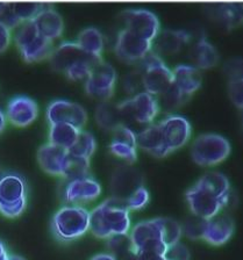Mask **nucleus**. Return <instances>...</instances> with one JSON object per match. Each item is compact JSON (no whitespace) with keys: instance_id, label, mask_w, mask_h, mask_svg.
I'll return each mask as SVG.
<instances>
[{"instance_id":"nucleus-45","label":"nucleus","mask_w":243,"mask_h":260,"mask_svg":"<svg viewBox=\"0 0 243 260\" xmlns=\"http://www.w3.org/2000/svg\"><path fill=\"white\" fill-rule=\"evenodd\" d=\"M13 39L12 36V30L5 24L0 22V54L5 52L7 48L10 47L11 41Z\"/></svg>"},{"instance_id":"nucleus-27","label":"nucleus","mask_w":243,"mask_h":260,"mask_svg":"<svg viewBox=\"0 0 243 260\" xmlns=\"http://www.w3.org/2000/svg\"><path fill=\"white\" fill-rule=\"evenodd\" d=\"M76 43L86 52L95 58L103 59V52L105 49V39L99 29L95 27L85 28L79 32Z\"/></svg>"},{"instance_id":"nucleus-35","label":"nucleus","mask_w":243,"mask_h":260,"mask_svg":"<svg viewBox=\"0 0 243 260\" xmlns=\"http://www.w3.org/2000/svg\"><path fill=\"white\" fill-rule=\"evenodd\" d=\"M46 4L36 3H13L15 15L18 16L20 22L32 21L40 12L43 10Z\"/></svg>"},{"instance_id":"nucleus-12","label":"nucleus","mask_w":243,"mask_h":260,"mask_svg":"<svg viewBox=\"0 0 243 260\" xmlns=\"http://www.w3.org/2000/svg\"><path fill=\"white\" fill-rule=\"evenodd\" d=\"M159 124L169 153L184 148L191 140L192 125L190 121L180 114H170Z\"/></svg>"},{"instance_id":"nucleus-22","label":"nucleus","mask_w":243,"mask_h":260,"mask_svg":"<svg viewBox=\"0 0 243 260\" xmlns=\"http://www.w3.org/2000/svg\"><path fill=\"white\" fill-rule=\"evenodd\" d=\"M136 145L137 149L143 150L156 158H164L170 154L159 123L149 124L137 133Z\"/></svg>"},{"instance_id":"nucleus-32","label":"nucleus","mask_w":243,"mask_h":260,"mask_svg":"<svg viewBox=\"0 0 243 260\" xmlns=\"http://www.w3.org/2000/svg\"><path fill=\"white\" fill-rule=\"evenodd\" d=\"M97 150V140L92 133L86 130H80L78 137L75 142L72 148L69 150V153L75 154V156L84 157L87 159H91V157L95 154Z\"/></svg>"},{"instance_id":"nucleus-38","label":"nucleus","mask_w":243,"mask_h":260,"mask_svg":"<svg viewBox=\"0 0 243 260\" xmlns=\"http://www.w3.org/2000/svg\"><path fill=\"white\" fill-rule=\"evenodd\" d=\"M150 200V194L144 186H141L137 188L135 192H133L129 195L126 200V205L129 211H136L143 209Z\"/></svg>"},{"instance_id":"nucleus-44","label":"nucleus","mask_w":243,"mask_h":260,"mask_svg":"<svg viewBox=\"0 0 243 260\" xmlns=\"http://www.w3.org/2000/svg\"><path fill=\"white\" fill-rule=\"evenodd\" d=\"M125 87H126V89L129 93H135L140 87H143L142 71H141L140 69L139 70L129 73V75L126 77V79H125Z\"/></svg>"},{"instance_id":"nucleus-48","label":"nucleus","mask_w":243,"mask_h":260,"mask_svg":"<svg viewBox=\"0 0 243 260\" xmlns=\"http://www.w3.org/2000/svg\"><path fill=\"white\" fill-rule=\"evenodd\" d=\"M91 260H116V259L109 253H99L95 255Z\"/></svg>"},{"instance_id":"nucleus-46","label":"nucleus","mask_w":243,"mask_h":260,"mask_svg":"<svg viewBox=\"0 0 243 260\" xmlns=\"http://www.w3.org/2000/svg\"><path fill=\"white\" fill-rule=\"evenodd\" d=\"M137 260H168L164 254L157 253H137Z\"/></svg>"},{"instance_id":"nucleus-5","label":"nucleus","mask_w":243,"mask_h":260,"mask_svg":"<svg viewBox=\"0 0 243 260\" xmlns=\"http://www.w3.org/2000/svg\"><path fill=\"white\" fill-rule=\"evenodd\" d=\"M232 151V145L225 136L214 133L201 134L191 145V158L197 165L216 166L225 161Z\"/></svg>"},{"instance_id":"nucleus-50","label":"nucleus","mask_w":243,"mask_h":260,"mask_svg":"<svg viewBox=\"0 0 243 260\" xmlns=\"http://www.w3.org/2000/svg\"><path fill=\"white\" fill-rule=\"evenodd\" d=\"M10 260H26V259H23L22 257H20V255L11 254V255H10Z\"/></svg>"},{"instance_id":"nucleus-36","label":"nucleus","mask_w":243,"mask_h":260,"mask_svg":"<svg viewBox=\"0 0 243 260\" xmlns=\"http://www.w3.org/2000/svg\"><path fill=\"white\" fill-rule=\"evenodd\" d=\"M206 224V219L199 218L192 215L191 217L188 218L185 223L181 225V230L186 237L196 241V239H202V234H204Z\"/></svg>"},{"instance_id":"nucleus-3","label":"nucleus","mask_w":243,"mask_h":260,"mask_svg":"<svg viewBox=\"0 0 243 260\" xmlns=\"http://www.w3.org/2000/svg\"><path fill=\"white\" fill-rule=\"evenodd\" d=\"M13 40L27 63H36L50 58L55 49L54 42L39 34L33 21L20 23L14 29Z\"/></svg>"},{"instance_id":"nucleus-33","label":"nucleus","mask_w":243,"mask_h":260,"mask_svg":"<svg viewBox=\"0 0 243 260\" xmlns=\"http://www.w3.org/2000/svg\"><path fill=\"white\" fill-rule=\"evenodd\" d=\"M157 222L160 224L162 239L165 245H173L180 241V237L183 236L181 224L169 217H157Z\"/></svg>"},{"instance_id":"nucleus-49","label":"nucleus","mask_w":243,"mask_h":260,"mask_svg":"<svg viewBox=\"0 0 243 260\" xmlns=\"http://www.w3.org/2000/svg\"><path fill=\"white\" fill-rule=\"evenodd\" d=\"M6 123H7L6 114L0 109V134H2L4 132V129H5Z\"/></svg>"},{"instance_id":"nucleus-41","label":"nucleus","mask_w":243,"mask_h":260,"mask_svg":"<svg viewBox=\"0 0 243 260\" xmlns=\"http://www.w3.org/2000/svg\"><path fill=\"white\" fill-rule=\"evenodd\" d=\"M0 22L9 27L11 30L15 29L21 23L15 15L13 3H0Z\"/></svg>"},{"instance_id":"nucleus-1","label":"nucleus","mask_w":243,"mask_h":260,"mask_svg":"<svg viewBox=\"0 0 243 260\" xmlns=\"http://www.w3.org/2000/svg\"><path fill=\"white\" fill-rule=\"evenodd\" d=\"M126 201L111 197L90 211V231L100 239L129 235L132 221Z\"/></svg>"},{"instance_id":"nucleus-39","label":"nucleus","mask_w":243,"mask_h":260,"mask_svg":"<svg viewBox=\"0 0 243 260\" xmlns=\"http://www.w3.org/2000/svg\"><path fill=\"white\" fill-rule=\"evenodd\" d=\"M224 73L232 81L243 80V58L242 57H232L227 59L224 64Z\"/></svg>"},{"instance_id":"nucleus-16","label":"nucleus","mask_w":243,"mask_h":260,"mask_svg":"<svg viewBox=\"0 0 243 260\" xmlns=\"http://www.w3.org/2000/svg\"><path fill=\"white\" fill-rule=\"evenodd\" d=\"M101 194V186L96 179L85 177L67 182L63 190V199L69 205L82 206L97 200Z\"/></svg>"},{"instance_id":"nucleus-29","label":"nucleus","mask_w":243,"mask_h":260,"mask_svg":"<svg viewBox=\"0 0 243 260\" xmlns=\"http://www.w3.org/2000/svg\"><path fill=\"white\" fill-rule=\"evenodd\" d=\"M96 121L100 128L107 130V132H113L119 125L124 124L117 105H113L108 101H103L97 107Z\"/></svg>"},{"instance_id":"nucleus-11","label":"nucleus","mask_w":243,"mask_h":260,"mask_svg":"<svg viewBox=\"0 0 243 260\" xmlns=\"http://www.w3.org/2000/svg\"><path fill=\"white\" fill-rule=\"evenodd\" d=\"M125 29L132 31L140 38L154 42L161 31L159 16L154 12L143 8H133L123 13Z\"/></svg>"},{"instance_id":"nucleus-31","label":"nucleus","mask_w":243,"mask_h":260,"mask_svg":"<svg viewBox=\"0 0 243 260\" xmlns=\"http://www.w3.org/2000/svg\"><path fill=\"white\" fill-rule=\"evenodd\" d=\"M88 172H90V159L68 153L64 164L63 178H66L68 181L76 180V179L88 177Z\"/></svg>"},{"instance_id":"nucleus-40","label":"nucleus","mask_w":243,"mask_h":260,"mask_svg":"<svg viewBox=\"0 0 243 260\" xmlns=\"http://www.w3.org/2000/svg\"><path fill=\"white\" fill-rule=\"evenodd\" d=\"M113 142H119V143L128 144L136 146V133L127 124H121L116 129L113 130Z\"/></svg>"},{"instance_id":"nucleus-18","label":"nucleus","mask_w":243,"mask_h":260,"mask_svg":"<svg viewBox=\"0 0 243 260\" xmlns=\"http://www.w3.org/2000/svg\"><path fill=\"white\" fill-rule=\"evenodd\" d=\"M208 18L225 29H234L243 24V4L219 3L205 5Z\"/></svg>"},{"instance_id":"nucleus-7","label":"nucleus","mask_w":243,"mask_h":260,"mask_svg":"<svg viewBox=\"0 0 243 260\" xmlns=\"http://www.w3.org/2000/svg\"><path fill=\"white\" fill-rule=\"evenodd\" d=\"M123 121L149 125L159 116L161 107L159 99L147 92H139L129 99L117 104Z\"/></svg>"},{"instance_id":"nucleus-43","label":"nucleus","mask_w":243,"mask_h":260,"mask_svg":"<svg viewBox=\"0 0 243 260\" xmlns=\"http://www.w3.org/2000/svg\"><path fill=\"white\" fill-rule=\"evenodd\" d=\"M228 94L237 108L243 109V80L232 81L228 85Z\"/></svg>"},{"instance_id":"nucleus-15","label":"nucleus","mask_w":243,"mask_h":260,"mask_svg":"<svg viewBox=\"0 0 243 260\" xmlns=\"http://www.w3.org/2000/svg\"><path fill=\"white\" fill-rule=\"evenodd\" d=\"M49 59L51 68L55 71L64 73V75L82 64L103 60L87 55L78 44L76 42H70V41L60 43L57 48H55Z\"/></svg>"},{"instance_id":"nucleus-8","label":"nucleus","mask_w":243,"mask_h":260,"mask_svg":"<svg viewBox=\"0 0 243 260\" xmlns=\"http://www.w3.org/2000/svg\"><path fill=\"white\" fill-rule=\"evenodd\" d=\"M132 245L137 253L164 254L167 251L157 218L141 221L129 231Z\"/></svg>"},{"instance_id":"nucleus-21","label":"nucleus","mask_w":243,"mask_h":260,"mask_svg":"<svg viewBox=\"0 0 243 260\" xmlns=\"http://www.w3.org/2000/svg\"><path fill=\"white\" fill-rule=\"evenodd\" d=\"M192 35L185 29H164L153 42L157 55L172 56L183 50L185 46L191 42Z\"/></svg>"},{"instance_id":"nucleus-23","label":"nucleus","mask_w":243,"mask_h":260,"mask_svg":"<svg viewBox=\"0 0 243 260\" xmlns=\"http://www.w3.org/2000/svg\"><path fill=\"white\" fill-rule=\"evenodd\" d=\"M69 151L58 146L48 143L43 144L38 151V161L44 172L54 177L63 178L64 164Z\"/></svg>"},{"instance_id":"nucleus-13","label":"nucleus","mask_w":243,"mask_h":260,"mask_svg":"<svg viewBox=\"0 0 243 260\" xmlns=\"http://www.w3.org/2000/svg\"><path fill=\"white\" fill-rule=\"evenodd\" d=\"M186 201L192 215L202 219H209L217 216L228 203V201L219 199L198 184L192 186L186 192Z\"/></svg>"},{"instance_id":"nucleus-42","label":"nucleus","mask_w":243,"mask_h":260,"mask_svg":"<svg viewBox=\"0 0 243 260\" xmlns=\"http://www.w3.org/2000/svg\"><path fill=\"white\" fill-rule=\"evenodd\" d=\"M164 257L168 260H190V251L183 243L178 242L167 247Z\"/></svg>"},{"instance_id":"nucleus-28","label":"nucleus","mask_w":243,"mask_h":260,"mask_svg":"<svg viewBox=\"0 0 243 260\" xmlns=\"http://www.w3.org/2000/svg\"><path fill=\"white\" fill-rule=\"evenodd\" d=\"M197 184L202 188L208 190L222 200L229 201L230 197V182L224 173L220 172H208L202 176Z\"/></svg>"},{"instance_id":"nucleus-2","label":"nucleus","mask_w":243,"mask_h":260,"mask_svg":"<svg viewBox=\"0 0 243 260\" xmlns=\"http://www.w3.org/2000/svg\"><path fill=\"white\" fill-rule=\"evenodd\" d=\"M51 230L60 242L76 241L90 230V211L83 206H64L52 216Z\"/></svg>"},{"instance_id":"nucleus-14","label":"nucleus","mask_w":243,"mask_h":260,"mask_svg":"<svg viewBox=\"0 0 243 260\" xmlns=\"http://www.w3.org/2000/svg\"><path fill=\"white\" fill-rule=\"evenodd\" d=\"M114 51L117 58L125 63H140L153 51V42L124 28L117 34Z\"/></svg>"},{"instance_id":"nucleus-26","label":"nucleus","mask_w":243,"mask_h":260,"mask_svg":"<svg viewBox=\"0 0 243 260\" xmlns=\"http://www.w3.org/2000/svg\"><path fill=\"white\" fill-rule=\"evenodd\" d=\"M190 57L193 62L192 65L199 69L200 71L214 68L220 59L217 48L205 38L198 40L194 43L190 51Z\"/></svg>"},{"instance_id":"nucleus-25","label":"nucleus","mask_w":243,"mask_h":260,"mask_svg":"<svg viewBox=\"0 0 243 260\" xmlns=\"http://www.w3.org/2000/svg\"><path fill=\"white\" fill-rule=\"evenodd\" d=\"M173 85L186 96H191L201 87L202 75L192 64H179L172 69Z\"/></svg>"},{"instance_id":"nucleus-10","label":"nucleus","mask_w":243,"mask_h":260,"mask_svg":"<svg viewBox=\"0 0 243 260\" xmlns=\"http://www.w3.org/2000/svg\"><path fill=\"white\" fill-rule=\"evenodd\" d=\"M49 124H69L79 130H83L87 123V112L82 105L72 101L58 99L48 106L46 112Z\"/></svg>"},{"instance_id":"nucleus-30","label":"nucleus","mask_w":243,"mask_h":260,"mask_svg":"<svg viewBox=\"0 0 243 260\" xmlns=\"http://www.w3.org/2000/svg\"><path fill=\"white\" fill-rule=\"evenodd\" d=\"M80 130L69 124H51L49 129V143L69 151L78 137Z\"/></svg>"},{"instance_id":"nucleus-34","label":"nucleus","mask_w":243,"mask_h":260,"mask_svg":"<svg viewBox=\"0 0 243 260\" xmlns=\"http://www.w3.org/2000/svg\"><path fill=\"white\" fill-rule=\"evenodd\" d=\"M160 96V107L163 106V107L167 109V111H173V109H177L180 107L181 105L185 104L188 101L189 96L184 95L179 89H178L175 85H171L167 91L162 93Z\"/></svg>"},{"instance_id":"nucleus-9","label":"nucleus","mask_w":243,"mask_h":260,"mask_svg":"<svg viewBox=\"0 0 243 260\" xmlns=\"http://www.w3.org/2000/svg\"><path fill=\"white\" fill-rule=\"evenodd\" d=\"M116 78L115 69L109 63L100 60L85 80V92L95 99L107 101L114 93Z\"/></svg>"},{"instance_id":"nucleus-17","label":"nucleus","mask_w":243,"mask_h":260,"mask_svg":"<svg viewBox=\"0 0 243 260\" xmlns=\"http://www.w3.org/2000/svg\"><path fill=\"white\" fill-rule=\"evenodd\" d=\"M39 106L27 95H18L10 100L6 109V119L15 127L25 128L38 119Z\"/></svg>"},{"instance_id":"nucleus-51","label":"nucleus","mask_w":243,"mask_h":260,"mask_svg":"<svg viewBox=\"0 0 243 260\" xmlns=\"http://www.w3.org/2000/svg\"><path fill=\"white\" fill-rule=\"evenodd\" d=\"M241 119H242V124H243V109H241Z\"/></svg>"},{"instance_id":"nucleus-47","label":"nucleus","mask_w":243,"mask_h":260,"mask_svg":"<svg viewBox=\"0 0 243 260\" xmlns=\"http://www.w3.org/2000/svg\"><path fill=\"white\" fill-rule=\"evenodd\" d=\"M0 260H10V254L7 253L6 247L2 241H0Z\"/></svg>"},{"instance_id":"nucleus-20","label":"nucleus","mask_w":243,"mask_h":260,"mask_svg":"<svg viewBox=\"0 0 243 260\" xmlns=\"http://www.w3.org/2000/svg\"><path fill=\"white\" fill-rule=\"evenodd\" d=\"M39 34L44 39L54 42L59 39L64 31V21L62 15L51 5H46L43 10L32 20Z\"/></svg>"},{"instance_id":"nucleus-4","label":"nucleus","mask_w":243,"mask_h":260,"mask_svg":"<svg viewBox=\"0 0 243 260\" xmlns=\"http://www.w3.org/2000/svg\"><path fill=\"white\" fill-rule=\"evenodd\" d=\"M27 207V184L20 174L6 173L0 177V213L17 218Z\"/></svg>"},{"instance_id":"nucleus-19","label":"nucleus","mask_w":243,"mask_h":260,"mask_svg":"<svg viewBox=\"0 0 243 260\" xmlns=\"http://www.w3.org/2000/svg\"><path fill=\"white\" fill-rule=\"evenodd\" d=\"M234 230L233 218L228 215L218 214L217 216L206 219L202 241L213 246L225 245L233 237Z\"/></svg>"},{"instance_id":"nucleus-6","label":"nucleus","mask_w":243,"mask_h":260,"mask_svg":"<svg viewBox=\"0 0 243 260\" xmlns=\"http://www.w3.org/2000/svg\"><path fill=\"white\" fill-rule=\"evenodd\" d=\"M140 70L142 71V86L144 92L151 95H161L173 84L172 70L167 63L151 51L140 62Z\"/></svg>"},{"instance_id":"nucleus-37","label":"nucleus","mask_w":243,"mask_h":260,"mask_svg":"<svg viewBox=\"0 0 243 260\" xmlns=\"http://www.w3.org/2000/svg\"><path fill=\"white\" fill-rule=\"evenodd\" d=\"M109 151L120 159H124L125 161L133 164L137 159V148L133 145L119 143V142H111L109 144Z\"/></svg>"},{"instance_id":"nucleus-24","label":"nucleus","mask_w":243,"mask_h":260,"mask_svg":"<svg viewBox=\"0 0 243 260\" xmlns=\"http://www.w3.org/2000/svg\"><path fill=\"white\" fill-rule=\"evenodd\" d=\"M142 185V176L133 168H119L112 177L113 197L126 201L129 195Z\"/></svg>"}]
</instances>
